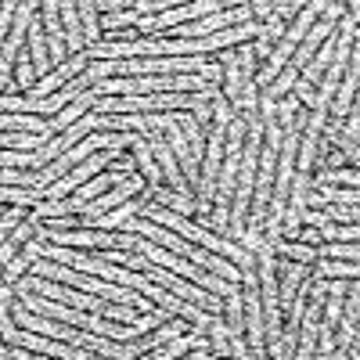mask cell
Returning a JSON list of instances; mask_svg holds the SVG:
<instances>
[{"label":"cell","instance_id":"1","mask_svg":"<svg viewBox=\"0 0 360 360\" xmlns=\"http://www.w3.org/2000/svg\"><path fill=\"white\" fill-rule=\"evenodd\" d=\"M342 15H346V4H328V8L321 11V18L307 29L303 44H299V47H295V54L288 58V65L278 72V79H274V83H270V86L263 90V98H266V101H278V98H285V94H288L292 83L299 79V72H303V69L310 65V58L321 51V44L335 33V25H339V18H342Z\"/></svg>","mask_w":360,"mask_h":360},{"label":"cell","instance_id":"2","mask_svg":"<svg viewBox=\"0 0 360 360\" xmlns=\"http://www.w3.org/2000/svg\"><path fill=\"white\" fill-rule=\"evenodd\" d=\"M202 86H213L205 76H137V79H101L90 90L101 98H134V94H195Z\"/></svg>","mask_w":360,"mask_h":360},{"label":"cell","instance_id":"3","mask_svg":"<svg viewBox=\"0 0 360 360\" xmlns=\"http://www.w3.org/2000/svg\"><path fill=\"white\" fill-rule=\"evenodd\" d=\"M328 8V0H310V4H303V11H299L295 18H292V25L285 29V33H281V40L274 44V51H270L266 54V65H263V72H256V90L263 86H270V83H274L278 79V72L288 65V58L295 54V47L299 44H303V37H307V29L317 22V15Z\"/></svg>","mask_w":360,"mask_h":360},{"label":"cell","instance_id":"4","mask_svg":"<svg viewBox=\"0 0 360 360\" xmlns=\"http://www.w3.org/2000/svg\"><path fill=\"white\" fill-rule=\"evenodd\" d=\"M141 191H148V184H144V176H127L123 184H119L115 191H105L101 198H94L86 209H83V217H79V231H83V224L86 220H98V217H105V213H112V209H119L123 202H130V198H137Z\"/></svg>","mask_w":360,"mask_h":360},{"label":"cell","instance_id":"5","mask_svg":"<svg viewBox=\"0 0 360 360\" xmlns=\"http://www.w3.org/2000/svg\"><path fill=\"white\" fill-rule=\"evenodd\" d=\"M86 65H90V58H86V54H72L69 62H62L51 76H44L33 90H29V101H47V98H54V94H58V86L65 90V86H69Z\"/></svg>","mask_w":360,"mask_h":360},{"label":"cell","instance_id":"6","mask_svg":"<svg viewBox=\"0 0 360 360\" xmlns=\"http://www.w3.org/2000/svg\"><path fill=\"white\" fill-rule=\"evenodd\" d=\"M148 148H152V155H155V166H159V173H162V184H166V188H173L176 195H191V188H188L184 173H180V166H176L173 152L166 148V137H162V134H155V130H148Z\"/></svg>","mask_w":360,"mask_h":360},{"label":"cell","instance_id":"7","mask_svg":"<svg viewBox=\"0 0 360 360\" xmlns=\"http://www.w3.org/2000/svg\"><path fill=\"white\" fill-rule=\"evenodd\" d=\"M356 79H360V54H356V47H353L349 65H346V72H342V79H339V86H335V98H332V105H328V112L335 115L332 123H342V119L349 115V108L356 105Z\"/></svg>","mask_w":360,"mask_h":360},{"label":"cell","instance_id":"8","mask_svg":"<svg viewBox=\"0 0 360 360\" xmlns=\"http://www.w3.org/2000/svg\"><path fill=\"white\" fill-rule=\"evenodd\" d=\"M40 25H44V37H47V51H51V65L58 69L62 62H69V44H65V25H62V15H58V4L51 0V4L40 8Z\"/></svg>","mask_w":360,"mask_h":360},{"label":"cell","instance_id":"9","mask_svg":"<svg viewBox=\"0 0 360 360\" xmlns=\"http://www.w3.org/2000/svg\"><path fill=\"white\" fill-rule=\"evenodd\" d=\"M152 195H155L152 188L141 191L137 198L123 202L119 209H112V213H105V217H98V220H86V224H83V231H123V227L134 220V213H141V209H144L148 202H152Z\"/></svg>","mask_w":360,"mask_h":360},{"label":"cell","instance_id":"10","mask_svg":"<svg viewBox=\"0 0 360 360\" xmlns=\"http://www.w3.org/2000/svg\"><path fill=\"white\" fill-rule=\"evenodd\" d=\"M278 274H281V281H278V307L288 310V303L295 299L299 285L310 278V266L307 263H295V259H281L278 263Z\"/></svg>","mask_w":360,"mask_h":360},{"label":"cell","instance_id":"11","mask_svg":"<svg viewBox=\"0 0 360 360\" xmlns=\"http://www.w3.org/2000/svg\"><path fill=\"white\" fill-rule=\"evenodd\" d=\"M198 346L209 349V335H202V328H195V332H184V335H176L173 342L152 349V360H180L184 353H191V349H198Z\"/></svg>","mask_w":360,"mask_h":360},{"label":"cell","instance_id":"12","mask_svg":"<svg viewBox=\"0 0 360 360\" xmlns=\"http://www.w3.org/2000/svg\"><path fill=\"white\" fill-rule=\"evenodd\" d=\"M58 15H62V25H65L69 58H72V54H83V51H86V44H83V25H79V11H76V4L62 0V4H58Z\"/></svg>","mask_w":360,"mask_h":360},{"label":"cell","instance_id":"13","mask_svg":"<svg viewBox=\"0 0 360 360\" xmlns=\"http://www.w3.org/2000/svg\"><path fill=\"white\" fill-rule=\"evenodd\" d=\"M356 263H342V259H317L310 266V278L317 281H356Z\"/></svg>","mask_w":360,"mask_h":360},{"label":"cell","instance_id":"14","mask_svg":"<svg viewBox=\"0 0 360 360\" xmlns=\"http://www.w3.org/2000/svg\"><path fill=\"white\" fill-rule=\"evenodd\" d=\"M281 33H285V22H281L278 15H270L266 25H259V37H256V44H252V54H259L263 62H266V54L274 51V44L281 40Z\"/></svg>","mask_w":360,"mask_h":360},{"label":"cell","instance_id":"15","mask_svg":"<svg viewBox=\"0 0 360 360\" xmlns=\"http://www.w3.org/2000/svg\"><path fill=\"white\" fill-rule=\"evenodd\" d=\"M76 11H79V25H83V44H86V51H90V47H98V44H101V25H98V11L90 8V0H83V4H76Z\"/></svg>","mask_w":360,"mask_h":360},{"label":"cell","instance_id":"16","mask_svg":"<svg viewBox=\"0 0 360 360\" xmlns=\"http://www.w3.org/2000/svg\"><path fill=\"white\" fill-rule=\"evenodd\" d=\"M332 184H346V188H360L356 169H321L314 188H332Z\"/></svg>","mask_w":360,"mask_h":360},{"label":"cell","instance_id":"17","mask_svg":"<svg viewBox=\"0 0 360 360\" xmlns=\"http://www.w3.org/2000/svg\"><path fill=\"white\" fill-rule=\"evenodd\" d=\"M314 256L317 259H342V263H356V242L353 245H342V242H332V245H314ZM314 259V263H317Z\"/></svg>","mask_w":360,"mask_h":360},{"label":"cell","instance_id":"18","mask_svg":"<svg viewBox=\"0 0 360 360\" xmlns=\"http://www.w3.org/2000/svg\"><path fill=\"white\" fill-rule=\"evenodd\" d=\"M321 242H356V224H321L317 227Z\"/></svg>","mask_w":360,"mask_h":360},{"label":"cell","instance_id":"19","mask_svg":"<svg viewBox=\"0 0 360 360\" xmlns=\"http://www.w3.org/2000/svg\"><path fill=\"white\" fill-rule=\"evenodd\" d=\"M321 213H324L328 224H356L360 209H356V205H324Z\"/></svg>","mask_w":360,"mask_h":360},{"label":"cell","instance_id":"20","mask_svg":"<svg viewBox=\"0 0 360 360\" xmlns=\"http://www.w3.org/2000/svg\"><path fill=\"white\" fill-rule=\"evenodd\" d=\"M15 83L25 86V90L37 86V69H33V58H29V51L18 54V76H15Z\"/></svg>","mask_w":360,"mask_h":360},{"label":"cell","instance_id":"21","mask_svg":"<svg viewBox=\"0 0 360 360\" xmlns=\"http://www.w3.org/2000/svg\"><path fill=\"white\" fill-rule=\"evenodd\" d=\"M342 137L353 141V144H356V137H360V108H356V105L349 108V119H346V127H342Z\"/></svg>","mask_w":360,"mask_h":360},{"label":"cell","instance_id":"22","mask_svg":"<svg viewBox=\"0 0 360 360\" xmlns=\"http://www.w3.org/2000/svg\"><path fill=\"white\" fill-rule=\"evenodd\" d=\"M4 213H8V209H0V217H4Z\"/></svg>","mask_w":360,"mask_h":360}]
</instances>
